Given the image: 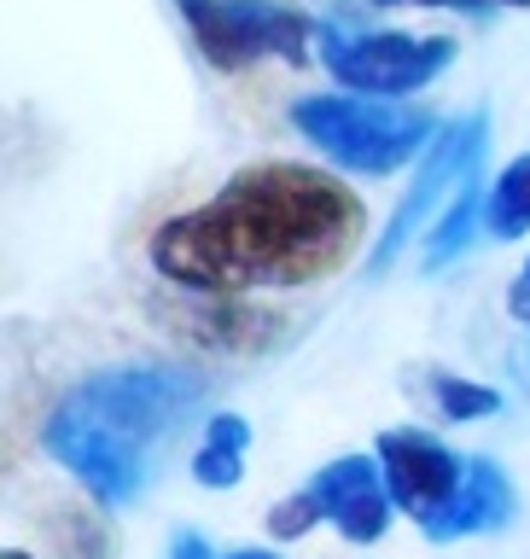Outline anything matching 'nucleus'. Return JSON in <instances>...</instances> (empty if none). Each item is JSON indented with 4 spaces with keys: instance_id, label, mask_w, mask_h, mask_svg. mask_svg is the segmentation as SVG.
I'll list each match as a JSON object with an SVG mask.
<instances>
[{
    "instance_id": "nucleus-1",
    "label": "nucleus",
    "mask_w": 530,
    "mask_h": 559,
    "mask_svg": "<svg viewBox=\"0 0 530 559\" xmlns=\"http://www.w3.org/2000/svg\"><path fill=\"white\" fill-rule=\"evenodd\" d=\"M367 239V204L315 164H251L152 234L157 280L192 297L292 292L339 274Z\"/></svg>"
},
{
    "instance_id": "nucleus-2",
    "label": "nucleus",
    "mask_w": 530,
    "mask_h": 559,
    "mask_svg": "<svg viewBox=\"0 0 530 559\" xmlns=\"http://www.w3.org/2000/svg\"><path fill=\"white\" fill-rule=\"evenodd\" d=\"M199 402L204 384L181 367H157V361L99 367L52 402L42 449L99 507H129L146 489L152 466L169 454V443L192 426Z\"/></svg>"
},
{
    "instance_id": "nucleus-3",
    "label": "nucleus",
    "mask_w": 530,
    "mask_h": 559,
    "mask_svg": "<svg viewBox=\"0 0 530 559\" xmlns=\"http://www.w3.org/2000/svg\"><path fill=\"white\" fill-rule=\"evenodd\" d=\"M297 134L315 152H327L332 164L356 169V175H391L409 157H420L437 140V122L426 105H402V99H362V94H315L292 105Z\"/></svg>"
},
{
    "instance_id": "nucleus-4",
    "label": "nucleus",
    "mask_w": 530,
    "mask_h": 559,
    "mask_svg": "<svg viewBox=\"0 0 530 559\" xmlns=\"http://www.w3.org/2000/svg\"><path fill=\"white\" fill-rule=\"evenodd\" d=\"M192 29V41L216 70H245L262 59L304 64L315 24L280 0H175Z\"/></svg>"
},
{
    "instance_id": "nucleus-5",
    "label": "nucleus",
    "mask_w": 530,
    "mask_h": 559,
    "mask_svg": "<svg viewBox=\"0 0 530 559\" xmlns=\"http://www.w3.org/2000/svg\"><path fill=\"white\" fill-rule=\"evenodd\" d=\"M321 64L350 94H414L455 64L449 35H409V29H321Z\"/></svg>"
},
{
    "instance_id": "nucleus-6",
    "label": "nucleus",
    "mask_w": 530,
    "mask_h": 559,
    "mask_svg": "<svg viewBox=\"0 0 530 559\" xmlns=\"http://www.w3.org/2000/svg\"><path fill=\"white\" fill-rule=\"evenodd\" d=\"M484 146H490V117L484 111H472V117H455V122H444L437 129V140L426 152H420V169H414V187L402 192V204H397V216H391V227L379 234V245H374V257H367V269L374 274H385L391 262L402 257V245H409L414 234H426V227L449 210V199L461 187L455 181H467V175H479V157H484Z\"/></svg>"
},
{
    "instance_id": "nucleus-7",
    "label": "nucleus",
    "mask_w": 530,
    "mask_h": 559,
    "mask_svg": "<svg viewBox=\"0 0 530 559\" xmlns=\"http://www.w3.org/2000/svg\"><path fill=\"white\" fill-rule=\"evenodd\" d=\"M374 461H379L385 496L397 501V513H414L420 524L461 489V472H467V461L449 443H437L432 431H414V426L385 431L374 443Z\"/></svg>"
},
{
    "instance_id": "nucleus-8",
    "label": "nucleus",
    "mask_w": 530,
    "mask_h": 559,
    "mask_svg": "<svg viewBox=\"0 0 530 559\" xmlns=\"http://www.w3.org/2000/svg\"><path fill=\"white\" fill-rule=\"evenodd\" d=\"M507 519H514V484H507V472L496 461L472 454L467 472H461V489H455L420 531L432 542H455V536H472V531H502Z\"/></svg>"
},
{
    "instance_id": "nucleus-9",
    "label": "nucleus",
    "mask_w": 530,
    "mask_h": 559,
    "mask_svg": "<svg viewBox=\"0 0 530 559\" xmlns=\"http://www.w3.org/2000/svg\"><path fill=\"white\" fill-rule=\"evenodd\" d=\"M187 326H192V338L210 344V349H257L286 321H280L274 309L245 304V297H204V309H192Z\"/></svg>"
},
{
    "instance_id": "nucleus-10",
    "label": "nucleus",
    "mask_w": 530,
    "mask_h": 559,
    "mask_svg": "<svg viewBox=\"0 0 530 559\" xmlns=\"http://www.w3.org/2000/svg\"><path fill=\"white\" fill-rule=\"evenodd\" d=\"M484 234V187H479V175H467L461 192L449 199V210L426 227V245H420V262L426 269H449L455 257L467 251L472 239Z\"/></svg>"
},
{
    "instance_id": "nucleus-11",
    "label": "nucleus",
    "mask_w": 530,
    "mask_h": 559,
    "mask_svg": "<svg viewBox=\"0 0 530 559\" xmlns=\"http://www.w3.org/2000/svg\"><path fill=\"white\" fill-rule=\"evenodd\" d=\"M245 443H251V426L239 414H216L204 426V443L192 454V478L204 489H234L245 472Z\"/></svg>"
},
{
    "instance_id": "nucleus-12",
    "label": "nucleus",
    "mask_w": 530,
    "mask_h": 559,
    "mask_svg": "<svg viewBox=\"0 0 530 559\" xmlns=\"http://www.w3.org/2000/svg\"><path fill=\"white\" fill-rule=\"evenodd\" d=\"M484 227L496 239H519L530 234V152L514 157L496 181H490V199H484Z\"/></svg>"
},
{
    "instance_id": "nucleus-13",
    "label": "nucleus",
    "mask_w": 530,
    "mask_h": 559,
    "mask_svg": "<svg viewBox=\"0 0 530 559\" xmlns=\"http://www.w3.org/2000/svg\"><path fill=\"white\" fill-rule=\"evenodd\" d=\"M379 484H385V478H379V461H374V454H344V461H332V466L315 472L309 496L321 501V513L332 519L339 507H350L356 496H367V489H379Z\"/></svg>"
},
{
    "instance_id": "nucleus-14",
    "label": "nucleus",
    "mask_w": 530,
    "mask_h": 559,
    "mask_svg": "<svg viewBox=\"0 0 530 559\" xmlns=\"http://www.w3.org/2000/svg\"><path fill=\"white\" fill-rule=\"evenodd\" d=\"M391 519H397V501L385 496V484H379V489H367V496H356L350 507H339V513H332L339 536H344V542H356V548H374V542L391 531Z\"/></svg>"
},
{
    "instance_id": "nucleus-15",
    "label": "nucleus",
    "mask_w": 530,
    "mask_h": 559,
    "mask_svg": "<svg viewBox=\"0 0 530 559\" xmlns=\"http://www.w3.org/2000/svg\"><path fill=\"white\" fill-rule=\"evenodd\" d=\"M432 396H437V414L444 419H484V414L502 408V391L472 384L461 373H432Z\"/></svg>"
},
{
    "instance_id": "nucleus-16",
    "label": "nucleus",
    "mask_w": 530,
    "mask_h": 559,
    "mask_svg": "<svg viewBox=\"0 0 530 559\" xmlns=\"http://www.w3.org/2000/svg\"><path fill=\"white\" fill-rule=\"evenodd\" d=\"M321 519H327L321 501H315L309 489H297V496H286V501L269 513V536H274V542H297V536H309Z\"/></svg>"
},
{
    "instance_id": "nucleus-17",
    "label": "nucleus",
    "mask_w": 530,
    "mask_h": 559,
    "mask_svg": "<svg viewBox=\"0 0 530 559\" xmlns=\"http://www.w3.org/2000/svg\"><path fill=\"white\" fill-rule=\"evenodd\" d=\"M169 559H216V548H210L199 531H181V536L169 542Z\"/></svg>"
},
{
    "instance_id": "nucleus-18",
    "label": "nucleus",
    "mask_w": 530,
    "mask_h": 559,
    "mask_svg": "<svg viewBox=\"0 0 530 559\" xmlns=\"http://www.w3.org/2000/svg\"><path fill=\"white\" fill-rule=\"evenodd\" d=\"M374 7H449V12H484L490 0H374Z\"/></svg>"
},
{
    "instance_id": "nucleus-19",
    "label": "nucleus",
    "mask_w": 530,
    "mask_h": 559,
    "mask_svg": "<svg viewBox=\"0 0 530 559\" xmlns=\"http://www.w3.org/2000/svg\"><path fill=\"white\" fill-rule=\"evenodd\" d=\"M507 309H514L519 321H530V262H525V274L514 280V292H507Z\"/></svg>"
},
{
    "instance_id": "nucleus-20",
    "label": "nucleus",
    "mask_w": 530,
    "mask_h": 559,
    "mask_svg": "<svg viewBox=\"0 0 530 559\" xmlns=\"http://www.w3.org/2000/svg\"><path fill=\"white\" fill-rule=\"evenodd\" d=\"M227 559H280V554H269V548H239V554H227Z\"/></svg>"
},
{
    "instance_id": "nucleus-21",
    "label": "nucleus",
    "mask_w": 530,
    "mask_h": 559,
    "mask_svg": "<svg viewBox=\"0 0 530 559\" xmlns=\"http://www.w3.org/2000/svg\"><path fill=\"white\" fill-rule=\"evenodd\" d=\"M0 559H35V554H17V548H0Z\"/></svg>"
},
{
    "instance_id": "nucleus-22",
    "label": "nucleus",
    "mask_w": 530,
    "mask_h": 559,
    "mask_svg": "<svg viewBox=\"0 0 530 559\" xmlns=\"http://www.w3.org/2000/svg\"><path fill=\"white\" fill-rule=\"evenodd\" d=\"M502 7H530V0H502Z\"/></svg>"
}]
</instances>
